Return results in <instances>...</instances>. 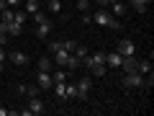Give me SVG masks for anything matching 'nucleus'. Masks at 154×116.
Segmentation results:
<instances>
[{"label":"nucleus","mask_w":154,"mask_h":116,"mask_svg":"<svg viewBox=\"0 0 154 116\" xmlns=\"http://www.w3.org/2000/svg\"><path fill=\"white\" fill-rule=\"evenodd\" d=\"M108 3H110V0H98V5H108Z\"/></svg>","instance_id":"nucleus-36"},{"label":"nucleus","mask_w":154,"mask_h":116,"mask_svg":"<svg viewBox=\"0 0 154 116\" xmlns=\"http://www.w3.org/2000/svg\"><path fill=\"white\" fill-rule=\"evenodd\" d=\"M75 47H77V41H62V49H67V52H75Z\"/></svg>","instance_id":"nucleus-28"},{"label":"nucleus","mask_w":154,"mask_h":116,"mask_svg":"<svg viewBox=\"0 0 154 116\" xmlns=\"http://www.w3.org/2000/svg\"><path fill=\"white\" fill-rule=\"evenodd\" d=\"M13 23L23 26V23H26V11H18V8H13Z\"/></svg>","instance_id":"nucleus-17"},{"label":"nucleus","mask_w":154,"mask_h":116,"mask_svg":"<svg viewBox=\"0 0 154 116\" xmlns=\"http://www.w3.org/2000/svg\"><path fill=\"white\" fill-rule=\"evenodd\" d=\"M149 3H152V0H131L128 5H134V11L144 13V11H146V8H149Z\"/></svg>","instance_id":"nucleus-16"},{"label":"nucleus","mask_w":154,"mask_h":116,"mask_svg":"<svg viewBox=\"0 0 154 116\" xmlns=\"http://www.w3.org/2000/svg\"><path fill=\"white\" fill-rule=\"evenodd\" d=\"M0 21L11 23L13 21V8H0Z\"/></svg>","instance_id":"nucleus-18"},{"label":"nucleus","mask_w":154,"mask_h":116,"mask_svg":"<svg viewBox=\"0 0 154 116\" xmlns=\"http://www.w3.org/2000/svg\"><path fill=\"white\" fill-rule=\"evenodd\" d=\"M64 98H77V88L69 83H64Z\"/></svg>","instance_id":"nucleus-21"},{"label":"nucleus","mask_w":154,"mask_h":116,"mask_svg":"<svg viewBox=\"0 0 154 116\" xmlns=\"http://www.w3.org/2000/svg\"><path fill=\"white\" fill-rule=\"evenodd\" d=\"M51 67V57H41L38 60V70H49Z\"/></svg>","instance_id":"nucleus-24"},{"label":"nucleus","mask_w":154,"mask_h":116,"mask_svg":"<svg viewBox=\"0 0 154 116\" xmlns=\"http://www.w3.org/2000/svg\"><path fill=\"white\" fill-rule=\"evenodd\" d=\"M75 88H77V98H82V101H85V98L90 95V88H93V83H90V77H82V80H80Z\"/></svg>","instance_id":"nucleus-5"},{"label":"nucleus","mask_w":154,"mask_h":116,"mask_svg":"<svg viewBox=\"0 0 154 116\" xmlns=\"http://www.w3.org/2000/svg\"><path fill=\"white\" fill-rule=\"evenodd\" d=\"M18 3H21V0H5V8H16Z\"/></svg>","instance_id":"nucleus-33"},{"label":"nucleus","mask_w":154,"mask_h":116,"mask_svg":"<svg viewBox=\"0 0 154 116\" xmlns=\"http://www.w3.org/2000/svg\"><path fill=\"white\" fill-rule=\"evenodd\" d=\"M18 93L26 95V98H36V95L41 93V88H38V85H18Z\"/></svg>","instance_id":"nucleus-6"},{"label":"nucleus","mask_w":154,"mask_h":116,"mask_svg":"<svg viewBox=\"0 0 154 116\" xmlns=\"http://www.w3.org/2000/svg\"><path fill=\"white\" fill-rule=\"evenodd\" d=\"M121 60H123V57L118 54V52H110V54H105V65H110V67H121Z\"/></svg>","instance_id":"nucleus-12"},{"label":"nucleus","mask_w":154,"mask_h":116,"mask_svg":"<svg viewBox=\"0 0 154 116\" xmlns=\"http://www.w3.org/2000/svg\"><path fill=\"white\" fill-rule=\"evenodd\" d=\"M26 108L31 111V116H33V114H41V111H44L46 106H44V101H41V98L36 95V98H28V106H26Z\"/></svg>","instance_id":"nucleus-7"},{"label":"nucleus","mask_w":154,"mask_h":116,"mask_svg":"<svg viewBox=\"0 0 154 116\" xmlns=\"http://www.w3.org/2000/svg\"><path fill=\"white\" fill-rule=\"evenodd\" d=\"M8 114H11L8 108H0V116H8Z\"/></svg>","instance_id":"nucleus-35"},{"label":"nucleus","mask_w":154,"mask_h":116,"mask_svg":"<svg viewBox=\"0 0 154 116\" xmlns=\"http://www.w3.org/2000/svg\"><path fill=\"white\" fill-rule=\"evenodd\" d=\"M38 11V0H26V16H33Z\"/></svg>","instance_id":"nucleus-20"},{"label":"nucleus","mask_w":154,"mask_h":116,"mask_svg":"<svg viewBox=\"0 0 154 116\" xmlns=\"http://www.w3.org/2000/svg\"><path fill=\"white\" fill-rule=\"evenodd\" d=\"M88 8H90V3H88V0H77V11H80V13H85Z\"/></svg>","instance_id":"nucleus-26"},{"label":"nucleus","mask_w":154,"mask_h":116,"mask_svg":"<svg viewBox=\"0 0 154 116\" xmlns=\"http://www.w3.org/2000/svg\"><path fill=\"white\" fill-rule=\"evenodd\" d=\"M108 5H110V13H113L116 18H118V16H123V13H126V3H123V0H110Z\"/></svg>","instance_id":"nucleus-9"},{"label":"nucleus","mask_w":154,"mask_h":116,"mask_svg":"<svg viewBox=\"0 0 154 116\" xmlns=\"http://www.w3.org/2000/svg\"><path fill=\"white\" fill-rule=\"evenodd\" d=\"M33 21H36V23H44V21H46V13L36 11V13H33Z\"/></svg>","instance_id":"nucleus-27"},{"label":"nucleus","mask_w":154,"mask_h":116,"mask_svg":"<svg viewBox=\"0 0 154 116\" xmlns=\"http://www.w3.org/2000/svg\"><path fill=\"white\" fill-rule=\"evenodd\" d=\"M3 62H5V49L0 47V70H3Z\"/></svg>","instance_id":"nucleus-34"},{"label":"nucleus","mask_w":154,"mask_h":116,"mask_svg":"<svg viewBox=\"0 0 154 116\" xmlns=\"http://www.w3.org/2000/svg\"><path fill=\"white\" fill-rule=\"evenodd\" d=\"M136 65H139L136 57H123L121 60V70L123 72H136Z\"/></svg>","instance_id":"nucleus-11"},{"label":"nucleus","mask_w":154,"mask_h":116,"mask_svg":"<svg viewBox=\"0 0 154 116\" xmlns=\"http://www.w3.org/2000/svg\"><path fill=\"white\" fill-rule=\"evenodd\" d=\"M141 85H144V75H139V72H126L123 88H141Z\"/></svg>","instance_id":"nucleus-2"},{"label":"nucleus","mask_w":154,"mask_h":116,"mask_svg":"<svg viewBox=\"0 0 154 116\" xmlns=\"http://www.w3.org/2000/svg\"><path fill=\"white\" fill-rule=\"evenodd\" d=\"M51 80H54V83H64V80H67V75H64V70H57L54 75H51Z\"/></svg>","instance_id":"nucleus-25"},{"label":"nucleus","mask_w":154,"mask_h":116,"mask_svg":"<svg viewBox=\"0 0 154 116\" xmlns=\"http://www.w3.org/2000/svg\"><path fill=\"white\" fill-rule=\"evenodd\" d=\"M67 54H69V52L67 49H59V52H54V65H59V67H64V62H67Z\"/></svg>","instance_id":"nucleus-15"},{"label":"nucleus","mask_w":154,"mask_h":116,"mask_svg":"<svg viewBox=\"0 0 154 116\" xmlns=\"http://www.w3.org/2000/svg\"><path fill=\"white\" fill-rule=\"evenodd\" d=\"M62 49V41H49V52L54 54V52H59Z\"/></svg>","instance_id":"nucleus-29"},{"label":"nucleus","mask_w":154,"mask_h":116,"mask_svg":"<svg viewBox=\"0 0 154 116\" xmlns=\"http://www.w3.org/2000/svg\"><path fill=\"white\" fill-rule=\"evenodd\" d=\"M90 72H93V75H98V77H100V75H103V72H105V67H93V70H90Z\"/></svg>","instance_id":"nucleus-32"},{"label":"nucleus","mask_w":154,"mask_h":116,"mask_svg":"<svg viewBox=\"0 0 154 116\" xmlns=\"http://www.w3.org/2000/svg\"><path fill=\"white\" fill-rule=\"evenodd\" d=\"M123 3H131V0H123Z\"/></svg>","instance_id":"nucleus-37"},{"label":"nucleus","mask_w":154,"mask_h":116,"mask_svg":"<svg viewBox=\"0 0 154 116\" xmlns=\"http://www.w3.org/2000/svg\"><path fill=\"white\" fill-rule=\"evenodd\" d=\"M118 54L121 57H134V52H136V44H134L131 39H121V41H118Z\"/></svg>","instance_id":"nucleus-3"},{"label":"nucleus","mask_w":154,"mask_h":116,"mask_svg":"<svg viewBox=\"0 0 154 116\" xmlns=\"http://www.w3.org/2000/svg\"><path fill=\"white\" fill-rule=\"evenodd\" d=\"M49 34H51V21L46 18L44 23H38V26H36V36H38V39H46Z\"/></svg>","instance_id":"nucleus-10"},{"label":"nucleus","mask_w":154,"mask_h":116,"mask_svg":"<svg viewBox=\"0 0 154 116\" xmlns=\"http://www.w3.org/2000/svg\"><path fill=\"white\" fill-rule=\"evenodd\" d=\"M93 21L98 23V26H108V28H121L118 18H116L113 13H108L105 8H100V11H95V13H93Z\"/></svg>","instance_id":"nucleus-1"},{"label":"nucleus","mask_w":154,"mask_h":116,"mask_svg":"<svg viewBox=\"0 0 154 116\" xmlns=\"http://www.w3.org/2000/svg\"><path fill=\"white\" fill-rule=\"evenodd\" d=\"M36 85H38L41 90H46V88H51V85H54V80H51L49 70H38V75H36Z\"/></svg>","instance_id":"nucleus-4"},{"label":"nucleus","mask_w":154,"mask_h":116,"mask_svg":"<svg viewBox=\"0 0 154 116\" xmlns=\"http://www.w3.org/2000/svg\"><path fill=\"white\" fill-rule=\"evenodd\" d=\"M46 8H49V13H59L62 11V0H46Z\"/></svg>","instance_id":"nucleus-19"},{"label":"nucleus","mask_w":154,"mask_h":116,"mask_svg":"<svg viewBox=\"0 0 154 116\" xmlns=\"http://www.w3.org/2000/svg\"><path fill=\"white\" fill-rule=\"evenodd\" d=\"M8 60L13 62V65H18V67H23V65H28V54H23V52H11V54H8Z\"/></svg>","instance_id":"nucleus-8"},{"label":"nucleus","mask_w":154,"mask_h":116,"mask_svg":"<svg viewBox=\"0 0 154 116\" xmlns=\"http://www.w3.org/2000/svg\"><path fill=\"white\" fill-rule=\"evenodd\" d=\"M18 34H21V26H18V23H8V36H18Z\"/></svg>","instance_id":"nucleus-23"},{"label":"nucleus","mask_w":154,"mask_h":116,"mask_svg":"<svg viewBox=\"0 0 154 116\" xmlns=\"http://www.w3.org/2000/svg\"><path fill=\"white\" fill-rule=\"evenodd\" d=\"M136 72H139V75H144V77H146V75H152V62H149V60L139 62V65H136Z\"/></svg>","instance_id":"nucleus-13"},{"label":"nucleus","mask_w":154,"mask_h":116,"mask_svg":"<svg viewBox=\"0 0 154 116\" xmlns=\"http://www.w3.org/2000/svg\"><path fill=\"white\" fill-rule=\"evenodd\" d=\"M64 67H67V70H77V67H80V57L69 52V54H67V62H64Z\"/></svg>","instance_id":"nucleus-14"},{"label":"nucleus","mask_w":154,"mask_h":116,"mask_svg":"<svg viewBox=\"0 0 154 116\" xmlns=\"http://www.w3.org/2000/svg\"><path fill=\"white\" fill-rule=\"evenodd\" d=\"M64 83H67V80H64ZM64 83H54V85H51L57 98H64Z\"/></svg>","instance_id":"nucleus-22"},{"label":"nucleus","mask_w":154,"mask_h":116,"mask_svg":"<svg viewBox=\"0 0 154 116\" xmlns=\"http://www.w3.org/2000/svg\"><path fill=\"white\" fill-rule=\"evenodd\" d=\"M75 54H77V57H80V60H82V57H85V54H88V52H85V49H82V47H75Z\"/></svg>","instance_id":"nucleus-31"},{"label":"nucleus","mask_w":154,"mask_h":116,"mask_svg":"<svg viewBox=\"0 0 154 116\" xmlns=\"http://www.w3.org/2000/svg\"><path fill=\"white\" fill-rule=\"evenodd\" d=\"M82 23H85V26H88V23H93V13H90V11L82 13Z\"/></svg>","instance_id":"nucleus-30"}]
</instances>
